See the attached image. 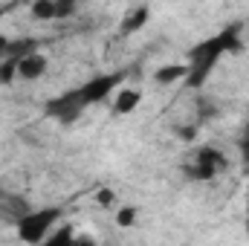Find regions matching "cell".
<instances>
[{"label": "cell", "mask_w": 249, "mask_h": 246, "mask_svg": "<svg viewBox=\"0 0 249 246\" xmlns=\"http://www.w3.org/2000/svg\"><path fill=\"white\" fill-rule=\"evenodd\" d=\"M247 235H249V217H247Z\"/></svg>", "instance_id": "14"}, {"label": "cell", "mask_w": 249, "mask_h": 246, "mask_svg": "<svg viewBox=\"0 0 249 246\" xmlns=\"http://www.w3.org/2000/svg\"><path fill=\"white\" fill-rule=\"evenodd\" d=\"M244 50V41H241V26L238 23H229L223 26L220 32L197 41L191 50H188V58H186V78L183 84L197 90L209 81V75L217 70V64L223 61V55L229 53H241Z\"/></svg>", "instance_id": "1"}, {"label": "cell", "mask_w": 249, "mask_h": 246, "mask_svg": "<svg viewBox=\"0 0 249 246\" xmlns=\"http://www.w3.org/2000/svg\"><path fill=\"white\" fill-rule=\"evenodd\" d=\"M96 203H99L102 209H110V206L116 203V194H113V188H99V191H96Z\"/></svg>", "instance_id": "11"}, {"label": "cell", "mask_w": 249, "mask_h": 246, "mask_svg": "<svg viewBox=\"0 0 249 246\" xmlns=\"http://www.w3.org/2000/svg\"><path fill=\"white\" fill-rule=\"evenodd\" d=\"M75 9H78V0H35L29 15H32V20L47 23V20H64V18L75 15Z\"/></svg>", "instance_id": "4"}, {"label": "cell", "mask_w": 249, "mask_h": 246, "mask_svg": "<svg viewBox=\"0 0 249 246\" xmlns=\"http://www.w3.org/2000/svg\"><path fill=\"white\" fill-rule=\"evenodd\" d=\"M238 148H241V159L249 165V130L241 136V139H238Z\"/></svg>", "instance_id": "13"}, {"label": "cell", "mask_w": 249, "mask_h": 246, "mask_svg": "<svg viewBox=\"0 0 249 246\" xmlns=\"http://www.w3.org/2000/svg\"><path fill=\"white\" fill-rule=\"evenodd\" d=\"M148 20H151V6H148V3L133 6V9L122 18L119 32H122V35H136L139 29H145V26H148Z\"/></svg>", "instance_id": "6"}, {"label": "cell", "mask_w": 249, "mask_h": 246, "mask_svg": "<svg viewBox=\"0 0 249 246\" xmlns=\"http://www.w3.org/2000/svg\"><path fill=\"white\" fill-rule=\"evenodd\" d=\"M139 102H142V93H139V90L122 87V90L116 93V99H113V113H116V116H127V113H133V110L139 107Z\"/></svg>", "instance_id": "7"}, {"label": "cell", "mask_w": 249, "mask_h": 246, "mask_svg": "<svg viewBox=\"0 0 249 246\" xmlns=\"http://www.w3.org/2000/svg\"><path fill=\"white\" fill-rule=\"evenodd\" d=\"M15 50V38H9V35H0V61L9 55Z\"/></svg>", "instance_id": "12"}, {"label": "cell", "mask_w": 249, "mask_h": 246, "mask_svg": "<svg viewBox=\"0 0 249 246\" xmlns=\"http://www.w3.org/2000/svg\"><path fill=\"white\" fill-rule=\"evenodd\" d=\"M47 241H50V244H75V232H72V226H70V223H64L61 229H53V232H50V238H47Z\"/></svg>", "instance_id": "9"}, {"label": "cell", "mask_w": 249, "mask_h": 246, "mask_svg": "<svg viewBox=\"0 0 249 246\" xmlns=\"http://www.w3.org/2000/svg\"><path fill=\"white\" fill-rule=\"evenodd\" d=\"M186 78V64H162L157 72H154V81L160 87H168V84H177Z\"/></svg>", "instance_id": "8"}, {"label": "cell", "mask_w": 249, "mask_h": 246, "mask_svg": "<svg viewBox=\"0 0 249 246\" xmlns=\"http://www.w3.org/2000/svg\"><path fill=\"white\" fill-rule=\"evenodd\" d=\"M136 217H139V211H136L133 206H124V209L116 211V223L124 226V229H127V226H136Z\"/></svg>", "instance_id": "10"}, {"label": "cell", "mask_w": 249, "mask_h": 246, "mask_svg": "<svg viewBox=\"0 0 249 246\" xmlns=\"http://www.w3.org/2000/svg\"><path fill=\"white\" fill-rule=\"evenodd\" d=\"M64 209L61 206H44V209H26L23 214H18L15 229L18 238L23 244H44L50 238V232L61 223Z\"/></svg>", "instance_id": "2"}, {"label": "cell", "mask_w": 249, "mask_h": 246, "mask_svg": "<svg viewBox=\"0 0 249 246\" xmlns=\"http://www.w3.org/2000/svg\"><path fill=\"white\" fill-rule=\"evenodd\" d=\"M229 168V159L220 148H212V145H200L194 148L191 159L183 165V174L194 183H209L214 177H220L223 171Z\"/></svg>", "instance_id": "3"}, {"label": "cell", "mask_w": 249, "mask_h": 246, "mask_svg": "<svg viewBox=\"0 0 249 246\" xmlns=\"http://www.w3.org/2000/svg\"><path fill=\"white\" fill-rule=\"evenodd\" d=\"M47 67H50V58H47L41 50H32V53H26V55L20 58L18 78H20V81H38V78H44Z\"/></svg>", "instance_id": "5"}]
</instances>
